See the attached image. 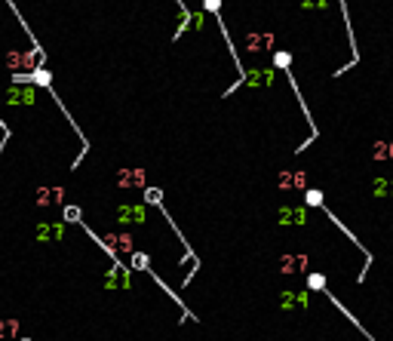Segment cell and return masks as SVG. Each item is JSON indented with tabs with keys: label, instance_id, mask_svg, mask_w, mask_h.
I'll return each mask as SVG.
<instances>
[{
	"label": "cell",
	"instance_id": "6da1fadb",
	"mask_svg": "<svg viewBox=\"0 0 393 341\" xmlns=\"http://www.w3.org/2000/svg\"><path fill=\"white\" fill-rule=\"evenodd\" d=\"M37 62H40V53H10L7 56V65L10 68H16V71H34L37 68Z\"/></svg>",
	"mask_w": 393,
	"mask_h": 341
},
{
	"label": "cell",
	"instance_id": "7a4b0ae2",
	"mask_svg": "<svg viewBox=\"0 0 393 341\" xmlns=\"http://www.w3.org/2000/svg\"><path fill=\"white\" fill-rule=\"evenodd\" d=\"M280 187L283 191H301V187H307V175L301 169H283L280 172Z\"/></svg>",
	"mask_w": 393,
	"mask_h": 341
},
{
	"label": "cell",
	"instance_id": "3957f363",
	"mask_svg": "<svg viewBox=\"0 0 393 341\" xmlns=\"http://www.w3.org/2000/svg\"><path fill=\"white\" fill-rule=\"evenodd\" d=\"M141 184H144L141 169H120L117 172V187H141Z\"/></svg>",
	"mask_w": 393,
	"mask_h": 341
},
{
	"label": "cell",
	"instance_id": "277c9868",
	"mask_svg": "<svg viewBox=\"0 0 393 341\" xmlns=\"http://www.w3.org/2000/svg\"><path fill=\"white\" fill-rule=\"evenodd\" d=\"M280 271L283 274H301V271H307V255H283V261H280Z\"/></svg>",
	"mask_w": 393,
	"mask_h": 341
},
{
	"label": "cell",
	"instance_id": "5b68a950",
	"mask_svg": "<svg viewBox=\"0 0 393 341\" xmlns=\"http://www.w3.org/2000/svg\"><path fill=\"white\" fill-rule=\"evenodd\" d=\"M105 240H108V249H114V252H132L135 249L129 234H108Z\"/></svg>",
	"mask_w": 393,
	"mask_h": 341
},
{
	"label": "cell",
	"instance_id": "8992f818",
	"mask_svg": "<svg viewBox=\"0 0 393 341\" xmlns=\"http://www.w3.org/2000/svg\"><path fill=\"white\" fill-rule=\"evenodd\" d=\"M62 200H65L62 187H43V191H37V203H40V206H56Z\"/></svg>",
	"mask_w": 393,
	"mask_h": 341
},
{
	"label": "cell",
	"instance_id": "52a82bcc",
	"mask_svg": "<svg viewBox=\"0 0 393 341\" xmlns=\"http://www.w3.org/2000/svg\"><path fill=\"white\" fill-rule=\"evenodd\" d=\"M280 305H283L286 311H295V308H304V305H307V292H283V298H280Z\"/></svg>",
	"mask_w": 393,
	"mask_h": 341
},
{
	"label": "cell",
	"instance_id": "ba28073f",
	"mask_svg": "<svg viewBox=\"0 0 393 341\" xmlns=\"http://www.w3.org/2000/svg\"><path fill=\"white\" fill-rule=\"evenodd\" d=\"M280 221H283V224H304V221H307V212H304V209H283V212H280Z\"/></svg>",
	"mask_w": 393,
	"mask_h": 341
},
{
	"label": "cell",
	"instance_id": "9c48e42d",
	"mask_svg": "<svg viewBox=\"0 0 393 341\" xmlns=\"http://www.w3.org/2000/svg\"><path fill=\"white\" fill-rule=\"evenodd\" d=\"M19 332V323L10 317V320H0V341H13Z\"/></svg>",
	"mask_w": 393,
	"mask_h": 341
},
{
	"label": "cell",
	"instance_id": "30bf717a",
	"mask_svg": "<svg viewBox=\"0 0 393 341\" xmlns=\"http://www.w3.org/2000/svg\"><path fill=\"white\" fill-rule=\"evenodd\" d=\"M372 154H375V160H393V141H381Z\"/></svg>",
	"mask_w": 393,
	"mask_h": 341
},
{
	"label": "cell",
	"instance_id": "8fae6325",
	"mask_svg": "<svg viewBox=\"0 0 393 341\" xmlns=\"http://www.w3.org/2000/svg\"><path fill=\"white\" fill-rule=\"evenodd\" d=\"M40 240H50V237H59L62 234V224H40Z\"/></svg>",
	"mask_w": 393,
	"mask_h": 341
},
{
	"label": "cell",
	"instance_id": "7c38bea8",
	"mask_svg": "<svg viewBox=\"0 0 393 341\" xmlns=\"http://www.w3.org/2000/svg\"><path fill=\"white\" fill-rule=\"evenodd\" d=\"M120 215H126L123 221H144V209H141V206H138V209L126 206V209H120Z\"/></svg>",
	"mask_w": 393,
	"mask_h": 341
},
{
	"label": "cell",
	"instance_id": "4fadbf2b",
	"mask_svg": "<svg viewBox=\"0 0 393 341\" xmlns=\"http://www.w3.org/2000/svg\"><path fill=\"white\" fill-rule=\"evenodd\" d=\"M310 286H313V289H323V286H326V280H323L320 274H313V277H310Z\"/></svg>",
	"mask_w": 393,
	"mask_h": 341
},
{
	"label": "cell",
	"instance_id": "5bb4252c",
	"mask_svg": "<svg viewBox=\"0 0 393 341\" xmlns=\"http://www.w3.org/2000/svg\"><path fill=\"white\" fill-rule=\"evenodd\" d=\"M304 7H329V0H304Z\"/></svg>",
	"mask_w": 393,
	"mask_h": 341
},
{
	"label": "cell",
	"instance_id": "9a60e30c",
	"mask_svg": "<svg viewBox=\"0 0 393 341\" xmlns=\"http://www.w3.org/2000/svg\"><path fill=\"white\" fill-rule=\"evenodd\" d=\"M148 203H160V191H148Z\"/></svg>",
	"mask_w": 393,
	"mask_h": 341
}]
</instances>
